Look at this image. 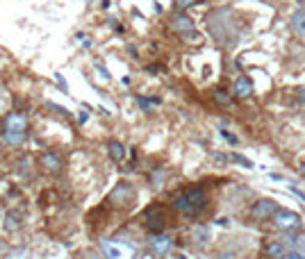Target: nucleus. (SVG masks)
I'll return each mask as SVG.
<instances>
[{"label":"nucleus","instance_id":"f257e3e1","mask_svg":"<svg viewBox=\"0 0 305 259\" xmlns=\"http://www.w3.org/2000/svg\"><path fill=\"white\" fill-rule=\"evenodd\" d=\"M171 207L176 211H180L182 216H189V218H196L201 216L205 209H207V193H205L203 187H192L187 191L173 195Z\"/></svg>","mask_w":305,"mask_h":259},{"label":"nucleus","instance_id":"f03ea898","mask_svg":"<svg viewBox=\"0 0 305 259\" xmlns=\"http://www.w3.org/2000/svg\"><path fill=\"white\" fill-rule=\"evenodd\" d=\"M25 134H28V116L23 112H12L3 118V136L7 144L12 146L23 144Z\"/></svg>","mask_w":305,"mask_h":259},{"label":"nucleus","instance_id":"7ed1b4c3","mask_svg":"<svg viewBox=\"0 0 305 259\" xmlns=\"http://www.w3.org/2000/svg\"><path fill=\"white\" fill-rule=\"evenodd\" d=\"M280 209L276 205V200H271V198H260V200H255L253 205H251V209H249V216L253 221H257V223H264V221H271L273 218V214Z\"/></svg>","mask_w":305,"mask_h":259},{"label":"nucleus","instance_id":"20e7f679","mask_svg":"<svg viewBox=\"0 0 305 259\" xmlns=\"http://www.w3.org/2000/svg\"><path fill=\"white\" fill-rule=\"evenodd\" d=\"M103 255L107 259H135V248L125 241H103Z\"/></svg>","mask_w":305,"mask_h":259},{"label":"nucleus","instance_id":"39448f33","mask_svg":"<svg viewBox=\"0 0 305 259\" xmlns=\"http://www.w3.org/2000/svg\"><path fill=\"white\" fill-rule=\"evenodd\" d=\"M271 221H273V225H276L278 230H282V232H292V230H296V227L301 225V216H298L296 211H292V209H278Z\"/></svg>","mask_w":305,"mask_h":259},{"label":"nucleus","instance_id":"423d86ee","mask_svg":"<svg viewBox=\"0 0 305 259\" xmlns=\"http://www.w3.org/2000/svg\"><path fill=\"white\" fill-rule=\"evenodd\" d=\"M171 28H173V32H176V34H180L182 39H189V41L198 39L196 25H194V21L189 18V16H185V14H178V16L173 18Z\"/></svg>","mask_w":305,"mask_h":259},{"label":"nucleus","instance_id":"0eeeda50","mask_svg":"<svg viewBox=\"0 0 305 259\" xmlns=\"http://www.w3.org/2000/svg\"><path fill=\"white\" fill-rule=\"evenodd\" d=\"M144 218H146L148 230H153V234H160V232L166 227V216H164V211L157 207V205H153V207L146 209Z\"/></svg>","mask_w":305,"mask_h":259},{"label":"nucleus","instance_id":"6e6552de","mask_svg":"<svg viewBox=\"0 0 305 259\" xmlns=\"http://www.w3.org/2000/svg\"><path fill=\"white\" fill-rule=\"evenodd\" d=\"M148 246H150V250L155 252L157 257H164V255H169V252H171L173 239H171V236H166V234H153L148 239Z\"/></svg>","mask_w":305,"mask_h":259},{"label":"nucleus","instance_id":"1a4fd4ad","mask_svg":"<svg viewBox=\"0 0 305 259\" xmlns=\"http://www.w3.org/2000/svg\"><path fill=\"white\" fill-rule=\"evenodd\" d=\"M233 93H235V98H239V100H249L253 96V82L246 75H239L233 84Z\"/></svg>","mask_w":305,"mask_h":259},{"label":"nucleus","instance_id":"9d476101","mask_svg":"<svg viewBox=\"0 0 305 259\" xmlns=\"http://www.w3.org/2000/svg\"><path fill=\"white\" fill-rule=\"evenodd\" d=\"M41 166H44L46 173L57 175V173L62 171V166H64V162H62V157L55 155V152H44V155H41Z\"/></svg>","mask_w":305,"mask_h":259},{"label":"nucleus","instance_id":"9b49d317","mask_svg":"<svg viewBox=\"0 0 305 259\" xmlns=\"http://www.w3.org/2000/svg\"><path fill=\"white\" fill-rule=\"evenodd\" d=\"M262 252H264V257H269V259H285L289 248L282 241H266L264 248H262Z\"/></svg>","mask_w":305,"mask_h":259},{"label":"nucleus","instance_id":"f8f14e48","mask_svg":"<svg viewBox=\"0 0 305 259\" xmlns=\"http://www.w3.org/2000/svg\"><path fill=\"white\" fill-rule=\"evenodd\" d=\"M132 198H135V189L130 187L128 182H119L117 189L112 191V200H117V203H121V205L132 203Z\"/></svg>","mask_w":305,"mask_h":259},{"label":"nucleus","instance_id":"ddd939ff","mask_svg":"<svg viewBox=\"0 0 305 259\" xmlns=\"http://www.w3.org/2000/svg\"><path fill=\"white\" fill-rule=\"evenodd\" d=\"M289 28H292V32L296 36L305 39V9H298V12L294 14L292 21H289Z\"/></svg>","mask_w":305,"mask_h":259},{"label":"nucleus","instance_id":"4468645a","mask_svg":"<svg viewBox=\"0 0 305 259\" xmlns=\"http://www.w3.org/2000/svg\"><path fill=\"white\" fill-rule=\"evenodd\" d=\"M21 223H23V216H21V211L14 209V211H7V214H5V223H3L5 230H9V232L18 230Z\"/></svg>","mask_w":305,"mask_h":259},{"label":"nucleus","instance_id":"2eb2a0df","mask_svg":"<svg viewBox=\"0 0 305 259\" xmlns=\"http://www.w3.org/2000/svg\"><path fill=\"white\" fill-rule=\"evenodd\" d=\"M107 150H109V157H112L114 162H123L125 160V146L121 144V141H109Z\"/></svg>","mask_w":305,"mask_h":259},{"label":"nucleus","instance_id":"dca6fc26","mask_svg":"<svg viewBox=\"0 0 305 259\" xmlns=\"http://www.w3.org/2000/svg\"><path fill=\"white\" fill-rule=\"evenodd\" d=\"M212 96H214V100H217L219 105H223V107H230V105H233V96H230L225 89H214Z\"/></svg>","mask_w":305,"mask_h":259},{"label":"nucleus","instance_id":"f3484780","mask_svg":"<svg viewBox=\"0 0 305 259\" xmlns=\"http://www.w3.org/2000/svg\"><path fill=\"white\" fill-rule=\"evenodd\" d=\"M194 239H196L198 243H205L209 239V230L205 225H198V227H194Z\"/></svg>","mask_w":305,"mask_h":259},{"label":"nucleus","instance_id":"a211bd4d","mask_svg":"<svg viewBox=\"0 0 305 259\" xmlns=\"http://www.w3.org/2000/svg\"><path fill=\"white\" fill-rule=\"evenodd\" d=\"M230 160H233V162H237V164H241L244 168H253V162H251V160H246V157H241V155H237V152H235V155H230Z\"/></svg>","mask_w":305,"mask_h":259},{"label":"nucleus","instance_id":"6ab92c4d","mask_svg":"<svg viewBox=\"0 0 305 259\" xmlns=\"http://www.w3.org/2000/svg\"><path fill=\"white\" fill-rule=\"evenodd\" d=\"M196 0H176V9L178 12H182V9H187L189 5H194Z\"/></svg>","mask_w":305,"mask_h":259},{"label":"nucleus","instance_id":"aec40b11","mask_svg":"<svg viewBox=\"0 0 305 259\" xmlns=\"http://www.w3.org/2000/svg\"><path fill=\"white\" fill-rule=\"evenodd\" d=\"M221 136H223L225 141H230V144H237V141H239L237 136H235L233 132H228V130H221Z\"/></svg>","mask_w":305,"mask_h":259},{"label":"nucleus","instance_id":"412c9836","mask_svg":"<svg viewBox=\"0 0 305 259\" xmlns=\"http://www.w3.org/2000/svg\"><path fill=\"white\" fill-rule=\"evenodd\" d=\"M285 259H305V255L303 252H298V250H289Z\"/></svg>","mask_w":305,"mask_h":259},{"label":"nucleus","instance_id":"4be33fe9","mask_svg":"<svg viewBox=\"0 0 305 259\" xmlns=\"http://www.w3.org/2000/svg\"><path fill=\"white\" fill-rule=\"evenodd\" d=\"M96 68H98V71H101V75L105 77V80H109V77H112V75H109V71H107V68H105L103 64H96Z\"/></svg>","mask_w":305,"mask_h":259},{"label":"nucleus","instance_id":"5701e85b","mask_svg":"<svg viewBox=\"0 0 305 259\" xmlns=\"http://www.w3.org/2000/svg\"><path fill=\"white\" fill-rule=\"evenodd\" d=\"M57 84H60V87L64 89V91H68V84H66V80H64L62 75H57Z\"/></svg>","mask_w":305,"mask_h":259},{"label":"nucleus","instance_id":"b1692460","mask_svg":"<svg viewBox=\"0 0 305 259\" xmlns=\"http://www.w3.org/2000/svg\"><path fill=\"white\" fill-rule=\"evenodd\" d=\"M78 121H80V123H87V114H85V112H82L80 116H78Z\"/></svg>","mask_w":305,"mask_h":259},{"label":"nucleus","instance_id":"393cba45","mask_svg":"<svg viewBox=\"0 0 305 259\" xmlns=\"http://www.w3.org/2000/svg\"><path fill=\"white\" fill-rule=\"evenodd\" d=\"M298 171H301V175H303V180H305V162H301V166H298Z\"/></svg>","mask_w":305,"mask_h":259},{"label":"nucleus","instance_id":"a878e982","mask_svg":"<svg viewBox=\"0 0 305 259\" xmlns=\"http://www.w3.org/2000/svg\"><path fill=\"white\" fill-rule=\"evenodd\" d=\"M301 100L305 103V89H301Z\"/></svg>","mask_w":305,"mask_h":259}]
</instances>
